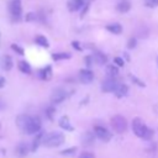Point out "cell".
Instances as JSON below:
<instances>
[{
  "label": "cell",
  "instance_id": "6da1fadb",
  "mask_svg": "<svg viewBox=\"0 0 158 158\" xmlns=\"http://www.w3.org/2000/svg\"><path fill=\"white\" fill-rule=\"evenodd\" d=\"M17 127L27 133V135H35L41 131V118L38 116H28V115H19L16 118Z\"/></svg>",
  "mask_w": 158,
  "mask_h": 158
},
{
  "label": "cell",
  "instance_id": "7a4b0ae2",
  "mask_svg": "<svg viewBox=\"0 0 158 158\" xmlns=\"http://www.w3.org/2000/svg\"><path fill=\"white\" fill-rule=\"evenodd\" d=\"M132 130H133L135 135L137 137L142 138V139L149 141L153 137V130L149 128L139 117L133 118V121H132Z\"/></svg>",
  "mask_w": 158,
  "mask_h": 158
},
{
  "label": "cell",
  "instance_id": "3957f363",
  "mask_svg": "<svg viewBox=\"0 0 158 158\" xmlns=\"http://www.w3.org/2000/svg\"><path fill=\"white\" fill-rule=\"evenodd\" d=\"M42 143L46 146V147H59L60 144L64 143V135L62 132H58V131H54V132H49L47 135L43 136V141Z\"/></svg>",
  "mask_w": 158,
  "mask_h": 158
},
{
  "label": "cell",
  "instance_id": "277c9868",
  "mask_svg": "<svg viewBox=\"0 0 158 158\" xmlns=\"http://www.w3.org/2000/svg\"><path fill=\"white\" fill-rule=\"evenodd\" d=\"M110 125L114 128V131L117 132V133H123L127 130V120L122 115H115V116H112L111 117V121H110Z\"/></svg>",
  "mask_w": 158,
  "mask_h": 158
},
{
  "label": "cell",
  "instance_id": "5b68a950",
  "mask_svg": "<svg viewBox=\"0 0 158 158\" xmlns=\"http://www.w3.org/2000/svg\"><path fill=\"white\" fill-rule=\"evenodd\" d=\"M118 85L120 83L117 81L116 77H107L101 84V90L102 93H115Z\"/></svg>",
  "mask_w": 158,
  "mask_h": 158
},
{
  "label": "cell",
  "instance_id": "8992f818",
  "mask_svg": "<svg viewBox=\"0 0 158 158\" xmlns=\"http://www.w3.org/2000/svg\"><path fill=\"white\" fill-rule=\"evenodd\" d=\"M72 93H68L65 89H62V88H57L56 90L52 91L51 94V101L52 104H60L62 101H64Z\"/></svg>",
  "mask_w": 158,
  "mask_h": 158
},
{
  "label": "cell",
  "instance_id": "52a82bcc",
  "mask_svg": "<svg viewBox=\"0 0 158 158\" xmlns=\"http://www.w3.org/2000/svg\"><path fill=\"white\" fill-rule=\"evenodd\" d=\"M9 11L11 16L15 20H20L22 15V6H21V0H11L9 2Z\"/></svg>",
  "mask_w": 158,
  "mask_h": 158
},
{
  "label": "cell",
  "instance_id": "ba28073f",
  "mask_svg": "<svg viewBox=\"0 0 158 158\" xmlns=\"http://www.w3.org/2000/svg\"><path fill=\"white\" fill-rule=\"evenodd\" d=\"M94 133H95V136L99 139H101L104 142H109L111 139V137H112L111 132L107 128H105L104 126H99V125L98 126H94Z\"/></svg>",
  "mask_w": 158,
  "mask_h": 158
},
{
  "label": "cell",
  "instance_id": "9c48e42d",
  "mask_svg": "<svg viewBox=\"0 0 158 158\" xmlns=\"http://www.w3.org/2000/svg\"><path fill=\"white\" fill-rule=\"evenodd\" d=\"M94 79V73L90 69H81L79 72V80L83 84H90Z\"/></svg>",
  "mask_w": 158,
  "mask_h": 158
},
{
  "label": "cell",
  "instance_id": "30bf717a",
  "mask_svg": "<svg viewBox=\"0 0 158 158\" xmlns=\"http://www.w3.org/2000/svg\"><path fill=\"white\" fill-rule=\"evenodd\" d=\"M58 125H59L60 128H63V130H65V131H69V132L74 131V127L72 126V123H70L68 116H62V117L59 118V121H58Z\"/></svg>",
  "mask_w": 158,
  "mask_h": 158
},
{
  "label": "cell",
  "instance_id": "8fae6325",
  "mask_svg": "<svg viewBox=\"0 0 158 158\" xmlns=\"http://www.w3.org/2000/svg\"><path fill=\"white\" fill-rule=\"evenodd\" d=\"M38 77L42 80H51V78H52V67L51 65H47V67L40 69Z\"/></svg>",
  "mask_w": 158,
  "mask_h": 158
},
{
  "label": "cell",
  "instance_id": "7c38bea8",
  "mask_svg": "<svg viewBox=\"0 0 158 158\" xmlns=\"http://www.w3.org/2000/svg\"><path fill=\"white\" fill-rule=\"evenodd\" d=\"M83 5H84V1H83V0H69V1L67 2L68 10L72 11V12L78 11Z\"/></svg>",
  "mask_w": 158,
  "mask_h": 158
},
{
  "label": "cell",
  "instance_id": "4fadbf2b",
  "mask_svg": "<svg viewBox=\"0 0 158 158\" xmlns=\"http://www.w3.org/2000/svg\"><path fill=\"white\" fill-rule=\"evenodd\" d=\"M93 59H94V62H95L96 64H99V65H102V64H105V63L107 62L106 54H104V53H101V52H95V53L93 54Z\"/></svg>",
  "mask_w": 158,
  "mask_h": 158
},
{
  "label": "cell",
  "instance_id": "5bb4252c",
  "mask_svg": "<svg viewBox=\"0 0 158 158\" xmlns=\"http://www.w3.org/2000/svg\"><path fill=\"white\" fill-rule=\"evenodd\" d=\"M12 58L9 56V54H6V56H4L2 57V62H1V67H2V69L4 70H6V72H9L11 68H12Z\"/></svg>",
  "mask_w": 158,
  "mask_h": 158
},
{
  "label": "cell",
  "instance_id": "9a60e30c",
  "mask_svg": "<svg viewBox=\"0 0 158 158\" xmlns=\"http://www.w3.org/2000/svg\"><path fill=\"white\" fill-rule=\"evenodd\" d=\"M17 68H19L20 72L23 73V74H31V72H32L31 65H30L26 60H20V62L17 63Z\"/></svg>",
  "mask_w": 158,
  "mask_h": 158
},
{
  "label": "cell",
  "instance_id": "2e32d148",
  "mask_svg": "<svg viewBox=\"0 0 158 158\" xmlns=\"http://www.w3.org/2000/svg\"><path fill=\"white\" fill-rule=\"evenodd\" d=\"M94 135L91 132H85L83 136H81V143L84 146H91L94 143Z\"/></svg>",
  "mask_w": 158,
  "mask_h": 158
},
{
  "label": "cell",
  "instance_id": "e0dca14e",
  "mask_svg": "<svg viewBox=\"0 0 158 158\" xmlns=\"http://www.w3.org/2000/svg\"><path fill=\"white\" fill-rule=\"evenodd\" d=\"M106 30L114 35H120L122 32V26L120 23H110L106 26Z\"/></svg>",
  "mask_w": 158,
  "mask_h": 158
},
{
  "label": "cell",
  "instance_id": "ac0fdd59",
  "mask_svg": "<svg viewBox=\"0 0 158 158\" xmlns=\"http://www.w3.org/2000/svg\"><path fill=\"white\" fill-rule=\"evenodd\" d=\"M127 93H128V86L126 84H120L115 90V95L117 98H123L125 95H127Z\"/></svg>",
  "mask_w": 158,
  "mask_h": 158
},
{
  "label": "cell",
  "instance_id": "d6986e66",
  "mask_svg": "<svg viewBox=\"0 0 158 158\" xmlns=\"http://www.w3.org/2000/svg\"><path fill=\"white\" fill-rule=\"evenodd\" d=\"M43 136H44V135H43L42 132H38V135L35 137V139H33V142H32V144H31V151H32V152H36V151H37L40 143H42V141H43Z\"/></svg>",
  "mask_w": 158,
  "mask_h": 158
},
{
  "label": "cell",
  "instance_id": "ffe728a7",
  "mask_svg": "<svg viewBox=\"0 0 158 158\" xmlns=\"http://www.w3.org/2000/svg\"><path fill=\"white\" fill-rule=\"evenodd\" d=\"M105 72H106L107 77H117L118 75V68L114 64H107Z\"/></svg>",
  "mask_w": 158,
  "mask_h": 158
},
{
  "label": "cell",
  "instance_id": "44dd1931",
  "mask_svg": "<svg viewBox=\"0 0 158 158\" xmlns=\"http://www.w3.org/2000/svg\"><path fill=\"white\" fill-rule=\"evenodd\" d=\"M130 9H131V5H130L128 1H121V2H118V4L116 5V10H117L118 12H121V14L127 12Z\"/></svg>",
  "mask_w": 158,
  "mask_h": 158
},
{
  "label": "cell",
  "instance_id": "7402d4cb",
  "mask_svg": "<svg viewBox=\"0 0 158 158\" xmlns=\"http://www.w3.org/2000/svg\"><path fill=\"white\" fill-rule=\"evenodd\" d=\"M28 147H27V144L26 143H20L17 147H16V153H17V156L19 157H25L27 153H28Z\"/></svg>",
  "mask_w": 158,
  "mask_h": 158
},
{
  "label": "cell",
  "instance_id": "603a6c76",
  "mask_svg": "<svg viewBox=\"0 0 158 158\" xmlns=\"http://www.w3.org/2000/svg\"><path fill=\"white\" fill-rule=\"evenodd\" d=\"M35 42H36L38 46H41V47H44V48H48V47H49L48 40H47L44 36H42V35H38V36H36V38H35Z\"/></svg>",
  "mask_w": 158,
  "mask_h": 158
},
{
  "label": "cell",
  "instance_id": "cb8c5ba5",
  "mask_svg": "<svg viewBox=\"0 0 158 158\" xmlns=\"http://www.w3.org/2000/svg\"><path fill=\"white\" fill-rule=\"evenodd\" d=\"M72 57L70 53H64V52H60V53H53L52 54V59L53 60H62V59H69Z\"/></svg>",
  "mask_w": 158,
  "mask_h": 158
},
{
  "label": "cell",
  "instance_id": "d4e9b609",
  "mask_svg": "<svg viewBox=\"0 0 158 158\" xmlns=\"http://www.w3.org/2000/svg\"><path fill=\"white\" fill-rule=\"evenodd\" d=\"M46 116L49 118V120H52L53 118V116H54V114H56V109L53 107V106H48L47 109H46Z\"/></svg>",
  "mask_w": 158,
  "mask_h": 158
},
{
  "label": "cell",
  "instance_id": "484cf974",
  "mask_svg": "<svg viewBox=\"0 0 158 158\" xmlns=\"http://www.w3.org/2000/svg\"><path fill=\"white\" fill-rule=\"evenodd\" d=\"M130 78H131V80H132V83H135V84H137L138 86H146V84L143 83V81H141L136 75H132V74H130Z\"/></svg>",
  "mask_w": 158,
  "mask_h": 158
},
{
  "label": "cell",
  "instance_id": "4316f807",
  "mask_svg": "<svg viewBox=\"0 0 158 158\" xmlns=\"http://www.w3.org/2000/svg\"><path fill=\"white\" fill-rule=\"evenodd\" d=\"M11 49H14L17 54H20V56H23V53H25V51L19 46V44H15V43H12L11 44Z\"/></svg>",
  "mask_w": 158,
  "mask_h": 158
},
{
  "label": "cell",
  "instance_id": "83f0119b",
  "mask_svg": "<svg viewBox=\"0 0 158 158\" xmlns=\"http://www.w3.org/2000/svg\"><path fill=\"white\" fill-rule=\"evenodd\" d=\"M75 152H77V148H75V147H69L68 149L60 151V154H63V156H69V154H74Z\"/></svg>",
  "mask_w": 158,
  "mask_h": 158
},
{
  "label": "cell",
  "instance_id": "f1b7e54d",
  "mask_svg": "<svg viewBox=\"0 0 158 158\" xmlns=\"http://www.w3.org/2000/svg\"><path fill=\"white\" fill-rule=\"evenodd\" d=\"M147 7H157L158 6V0H146L144 1Z\"/></svg>",
  "mask_w": 158,
  "mask_h": 158
},
{
  "label": "cell",
  "instance_id": "f546056e",
  "mask_svg": "<svg viewBox=\"0 0 158 158\" xmlns=\"http://www.w3.org/2000/svg\"><path fill=\"white\" fill-rule=\"evenodd\" d=\"M25 20L26 21H36L37 20V15L35 12H28L26 16H25Z\"/></svg>",
  "mask_w": 158,
  "mask_h": 158
},
{
  "label": "cell",
  "instance_id": "4dcf8cb0",
  "mask_svg": "<svg viewBox=\"0 0 158 158\" xmlns=\"http://www.w3.org/2000/svg\"><path fill=\"white\" fill-rule=\"evenodd\" d=\"M136 44H137V40H136V38H133V37H131V38L128 40V42H127V48L132 49V48H135V47H136Z\"/></svg>",
  "mask_w": 158,
  "mask_h": 158
},
{
  "label": "cell",
  "instance_id": "1f68e13d",
  "mask_svg": "<svg viewBox=\"0 0 158 158\" xmlns=\"http://www.w3.org/2000/svg\"><path fill=\"white\" fill-rule=\"evenodd\" d=\"M114 63H115V64H117L118 67H123L125 60H123L121 57H115V58H114Z\"/></svg>",
  "mask_w": 158,
  "mask_h": 158
},
{
  "label": "cell",
  "instance_id": "d6a6232c",
  "mask_svg": "<svg viewBox=\"0 0 158 158\" xmlns=\"http://www.w3.org/2000/svg\"><path fill=\"white\" fill-rule=\"evenodd\" d=\"M79 158H95V156H94L91 152H83V153L79 156Z\"/></svg>",
  "mask_w": 158,
  "mask_h": 158
},
{
  "label": "cell",
  "instance_id": "836d02e7",
  "mask_svg": "<svg viewBox=\"0 0 158 158\" xmlns=\"http://www.w3.org/2000/svg\"><path fill=\"white\" fill-rule=\"evenodd\" d=\"M72 46H73V48H75V49L79 51V52L83 51V48H81V46H80V43H79L78 41H73V42H72Z\"/></svg>",
  "mask_w": 158,
  "mask_h": 158
},
{
  "label": "cell",
  "instance_id": "e575fe53",
  "mask_svg": "<svg viewBox=\"0 0 158 158\" xmlns=\"http://www.w3.org/2000/svg\"><path fill=\"white\" fill-rule=\"evenodd\" d=\"M85 63H86V65H88V67H90V65H91V63H94L93 56H88V57H85Z\"/></svg>",
  "mask_w": 158,
  "mask_h": 158
},
{
  "label": "cell",
  "instance_id": "d590c367",
  "mask_svg": "<svg viewBox=\"0 0 158 158\" xmlns=\"http://www.w3.org/2000/svg\"><path fill=\"white\" fill-rule=\"evenodd\" d=\"M88 9H89V4H86V5H85V9H84V10L81 11V17H83V16H84V15L86 14V11H88Z\"/></svg>",
  "mask_w": 158,
  "mask_h": 158
},
{
  "label": "cell",
  "instance_id": "8d00e7d4",
  "mask_svg": "<svg viewBox=\"0 0 158 158\" xmlns=\"http://www.w3.org/2000/svg\"><path fill=\"white\" fill-rule=\"evenodd\" d=\"M5 85V78L4 77H0V88H2Z\"/></svg>",
  "mask_w": 158,
  "mask_h": 158
},
{
  "label": "cell",
  "instance_id": "74e56055",
  "mask_svg": "<svg viewBox=\"0 0 158 158\" xmlns=\"http://www.w3.org/2000/svg\"><path fill=\"white\" fill-rule=\"evenodd\" d=\"M0 128H1V123H0Z\"/></svg>",
  "mask_w": 158,
  "mask_h": 158
}]
</instances>
